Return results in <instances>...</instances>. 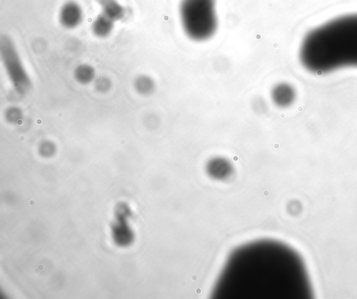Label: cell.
I'll return each instance as SVG.
<instances>
[{
    "label": "cell",
    "mask_w": 357,
    "mask_h": 299,
    "mask_svg": "<svg viewBox=\"0 0 357 299\" xmlns=\"http://www.w3.org/2000/svg\"><path fill=\"white\" fill-rule=\"evenodd\" d=\"M296 90L288 83H280L273 87L271 92L272 102L279 108H287L296 99Z\"/></svg>",
    "instance_id": "5"
},
{
    "label": "cell",
    "mask_w": 357,
    "mask_h": 299,
    "mask_svg": "<svg viewBox=\"0 0 357 299\" xmlns=\"http://www.w3.org/2000/svg\"><path fill=\"white\" fill-rule=\"evenodd\" d=\"M74 76L77 83L83 85H88L95 81V69L88 64H82L76 68Z\"/></svg>",
    "instance_id": "9"
},
{
    "label": "cell",
    "mask_w": 357,
    "mask_h": 299,
    "mask_svg": "<svg viewBox=\"0 0 357 299\" xmlns=\"http://www.w3.org/2000/svg\"><path fill=\"white\" fill-rule=\"evenodd\" d=\"M299 58L307 70L319 74L357 67V14L332 20L309 33Z\"/></svg>",
    "instance_id": "1"
},
{
    "label": "cell",
    "mask_w": 357,
    "mask_h": 299,
    "mask_svg": "<svg viewBox=\"0 0 357 299\" xmlns=\"http://www.w3.org/2000/svg\"><path fill=\"white\" fill-rule=\"evenodd\" d=\"M23 113L22 110L17 107H10L5 112V119L12 124H17L22 121Z\"/></svg>",
    "instance_id": "11"
},
{
    "label": "cell",
    "mask_w": 357,
    "mask_h": 299,
    "mask_svg": "<svg viewBox=\"0 0 357 299\" xmlns=\"http://www.w3.org/2000/svg\"><path fill=\"white\" fill-rule=\"evenodd\" d=\"M94 87L99 93H107L111 89L112 82L109 78L101 76L94 81Z\"/></svg>",
    "instance_id": "12"
},
{
    "label": "cell",
    "mask_w": 357,
    "mask_h": 299,
    "mask_svg": "<svg viewBox=\"0 0 357 299\" xmlns=\"http://www.w3.org/2000/svg\"><path fill=\"white\" fill-rule=\"evenodd\" d=\"M0 55L14 88L19 93H27L32 87L31 79L23 65L17 46L8 36H3L0 39Z\"/></svg>",
    "instance_id": "3"
},
{
    "label": "cell",
    "mask_w": 357,
    "mask_h": 299,
    "mask_svg": "<svg viewBox=\"0 0 357 299\" xmlns=\"http://www.w3.org/2000/svg\"><path fill=\"white\" fill-rule=\"evenodd\" d=\"M115 28V22L103 14L98 16L91 25V31L99 39H106L111 36Z\"/></svg>",
    "instance_id": "8"
},
{
    "label": "cell",
    "mask_w": 357,
    "mask_h": 299,
    "mask_svg": "<svg viewBox=\"0 0 357 299\" xmlns=\"http://www.w3.org/2000/svg\"><path fill=\"white\" fill-rule=\"evenodd\" d=\"M101 9V14L113 22L121 21L127 15V10L117 0H96Z\"/></svg>",
    "instance_id": "6"
},
{
    "label": "cell",
    "mask_w": 357,
    "mask_h": 299,
    "mask_svg": "<svg viewBox=\"0 0 357 299\" xmlns=\"http://www.w3.org/2000/svg\"><path fill=\"white\" fill-rule=\"evenodd\" d=\"M133 86L140 95L150 96L155 90L156 84L150 76L140 75L135 79Z\"/></svg>",
    "instance_id": "10"
},
{
    "label": "cell",
    "mask_w": 357,
    "mask_h": 299,
    "mask_svg": "<svg viewBox=\"0 0 357 299\" xmlns=\"http://www.w3.org/2000/svg\"><path fill=\"white\" fill-rule=\"evenodd\" d=\"M207 171L209 175L214 179H224L232 174V166L225 158H214L208 163Z\"/></svg>",
    "instance_id": "7"
},
{
    "label": "cell",
    "mask_w": 357,
    "mask_h": 299,
    "mask_svg": "<svg viewBox=\"0 0 357 299\" xmlns=\"http://www.w3.org/2000/svg\"><path fill=\"white\" fill-rule=\"evenodd\" d=\"M179 13L183 29L191 40H208L217 30L216 0H182Z\"/></svg>",
    "instance_id": "2"
},
{
    "label": "cell",
    "mask_w": 357,
    "mask_h": 299,
    "mask_svg": "<svg viewBox=\"0 0 357 299\" xmlns=\"http://www.w3.org/2000/svg\"><path fill=\"white\" fill-rule=\"evenodd\" d=\"M84 19V12L81 5L75 1L64 4L59 11L58 21L62 28L74 30L79 27Z\"/></svg>",
    "instance_id": "4"
},
{
    "label": "cell",
    "mask_w": 357,
    "mask_h": 299,
    "mask_svg": "<svg viewBox=\"0 0 357 299\" xmlns=\"http://www.w3.org/2000/svg\"><path fill=\"white\" fill-rule=\"evenodd\" d=\"M254 110L260 113H264L266 110L265 101L262 99H257L254 102Z\"/></svg>",
    "instance_id": "13"
}]
</instances>
